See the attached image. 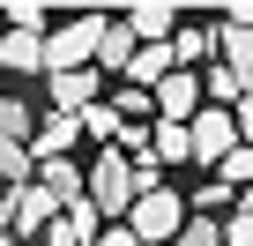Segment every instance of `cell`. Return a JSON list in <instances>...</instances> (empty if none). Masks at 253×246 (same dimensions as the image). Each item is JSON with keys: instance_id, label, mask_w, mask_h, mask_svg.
<instances>
[{"instance_id": "cell-15", "label": "cell", "mask_w": 253, "mask_h": 246, "mask_svg": "<svg viewBox=\"0 0 253 246\" xmlns=\"http://www.w3.org/2000/svg\"><path fill=\"white\" fill-rule=\"evenodd\" d=\"M8 30H38V38H52V30H45V8H38V0H15V8H8Z\"/></svg>"}, {"instance_id": "cell-10", "label": "cell", "mask_w": 253, "mask_h": 246, "mask_svg": "<svg viewBox=\"0 0 253 246\" xmlns=\"http://www.w3.org/2000/svg\"><path fill=\"white\" fill-rule=\"evenodd\" d=\"M0 142H38V135H30V104H23V97H0Z\"/></svg>"}, {"instance_id": "cell-9", "label": "cell", "mask_w": 253, "mask_h": 246, "mask_svg": "<svg viewBox=\"0 0 253 246\" xmlns=\"http://www.w3.org/2000/svg\"><path fill=\"white\" fill-rule=\"evenodd\" d=\"M201 82H209V104H216V112H238V104H246V97H253V90H246V82H238V75H231V67H223V60H216V67H209V75H201Z\"/></svg>"}, {"instance_id": "cell-7", "label": "cell", "mask_w": 253, "mask_h": 246, "mask_svg": "<svg viewBox=\"0 0 253 246\" xmlns=\"http://www.w3.org/2000/svg\"><path fill=\"white\" fill-rule=\"evenodd\" d=\"M82 135H89V127H82V119H67V112H52V119H45V127H38V142H30V149H38V157L52 164V157H67V149H75Z\"/></svg>"}, {"instance_id": "cell-13", "label": "cell", "mask_w": 253, "mask_h": 246, "mask_svg": "<svg viewBox=\"0 0 253 246\" xmlns=\"http://www.w3.org/2000/svg\"><path fill=\"white\" fill-rule=\"evenodd\" d=\"M82 127H89L97 142H119V135H126V119H119V104H97V112L82 119Z\"/></svg>"}, {"instance_id": "cell-5", "label": "cell", "mask_w": 253, "mask_h": 246, "mask_svg": "<svg viewBox=\"0 0 253 246\" xmlns=\"http://www.w3.org/2000/svg\"><path fill=\"white\" fill-rule=\"evenodd\" d=\"M119 23H126V30H134L142 45H171V38L186 30V23H179V8H171V0H142V8H126Z\"/></svg>"}, {"instance_id": "cell-11", "label": "cell", "mask_w": 253, "mask_h": 246, "mask_svg": "<svg viewBox=\"0 0 253 246\" xmlns=\"http://www.w3.org/2000/svg\"><path fill=\"white\" fill-rule=\"evenodd\" d=\"M171 52H179V67H186V60H209V52H216V30H179Z\"/></svg>"}, {"instance_id": "cell-17", "label": "cell", "mask_w": 253, "mask_h": 246, "mask_svg": "<svg viewBox=\"0 0 253 246\" xmlns=\"http://www.w3.org/2000/svg\"><path fill=\"white\" fill-rule=\"evenodd\" d=\"M223 23H231V30H246V38H253V0H238V8H231V15H223Z\"/></svg>"}, {"instance_id": "cell-3", "label": "cell", "mask_w": 253, "mask_h": 246, "mask_svg": "<svg viewBox=\"0 0 253 246\" xmlns=\"http://www.w3.org/2000/svg\"><path fill=\"white\" fill-rule=\"evenodd\" d=\"M126 224H134V239L142 246H179V231L194 224V201H179V187H157V194H142L134 201V216H126Z\"/></svg>"}, {"instance_id": "cell-1", "label": "cell", "mask_w": 253, "mask_h": 246, "mask_svg": "<svg viewBox=\"0 0 253 246\" xmlns=\"http://www.w3.org/2000/svg\"><path fill=\"white\" fill-rule=\"evenodd\" d=\"M104 30H112V15H75V23H60V30L45 38V75H82V67L104 52Z\"/></svg>"}, {"instance_id": "cell-14", "label": "cell", "mask_w": 253, "mask_h": 246, "mask_svg": "<svg viewBox=\"0 0 253 246\" xmlns=\"http://www.w3.org/2000/svg\"><path fill=\"white\" fill-rule=\"evenodd\" d=\"M223 246H253V201H238L223 216Z\"/></svg>"}, {"instance_id": "cell-2", "label": "cell", "mask_w": 253, "mask_h": 246, "mask_svg": "<svg viewBox=\"0 0 253 246\" xmlns=\"http://www.w3.org/2000/svg\"><path fill=\"white\" fill-rule=\"evenodd\" d=\"M89 201L104 209V216H134V201H142V172H134V157H119V149H97V164H89Z\"/></svg>"}, {"instance_id": "cell-16", "label": "cell", "mask_w": 253, "mask_h": 246, "mask_svg": "<svg viewBox=\"0 0 253 246\" xmlns=\"http://www.w3.org/2000/svg\"><path fill=\"white\" fill-rule=\"evenodd\" d=\"M97 246H142V239H134V224H112V231H104Z\"/></svg>"}, {"instance_id": "cell-18", "label": "cell", "mask_w": 253, "mask_h": 246, "mask_svg": "<svg viewBox=\"0 0 253 246\" xmlns=\"http://www.w3.org/2000/svg\"><path fill=\"white\" fill-rule=\"evenodd\" d=\"M238 142H253V97L238 104Z\"/></svg>"}, {"instance_id": "cell-8", "label": "cell", "mask_w": 253, "mask_h": 246, "mask_svg": "<svg viewBox=\"0 0 253 246\" xmlns=\"http://www.w3.org/2000/svg\"><path fill=\"white\" fill-rule=\"evenodd\" d=\"M216 52H223V67L253 90V38H246V30H231V23H216Z\"/></svg>"}, {"instance_id": "cell-6", "label": "cell", "mask_w": 253, "mask_h": 246, "mask_svg": "<svg viewBox=\"0 0 253 246\" xmlns=\"http://www.w3.org/2000/svg\"><path fill=\"white\" fill-rule=\"evenodd\" d=\"M0 67L8 75H38L45 67V38L38 30H0Z\"/></svg>"}, {"instance_id": "cell-12", "label": "cell", "mask_w": 253, "mask_h": 246, "mask_svg": "<svg viewBox=\"0 0 253 246\" xmlns=\"http://www.w3.org/2000/svg\"><path fill=\"white\" fill-rule=\"evenodd\" d=\"M223 187H231V194H238V187L253 194V142H238V149H231V164H223Z\"/></svg>"}, {"instance_id": "cell-4", "label": "cell", "mask_w": 253, "mask_h": 246, "mask_svg": "<svg viewBox=\"0 0 253 246\" xmlns=\"http://www.w3.org/2000/svg\"><path fill=\"white\" fill-rule=\"evenodd\" d=\"M231 149H238V112H216V104H209V112L194 119V164H216V172H223Z\"/></svg>"}, {"instance_id": "cell-19", "label": "cell", "mask_w": 253, "mask_h": 246, "mask_svg": "<svg viewBox=\"0 0 253 246\" xmlns=\"http://www.w3.org/2000/svg\"><path fill=\"white\" fill-rule=\"evenodd\" d=\"M246 201H253V194H246Z\"/></svg>"}]
</instances>
